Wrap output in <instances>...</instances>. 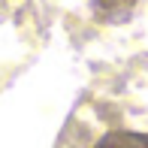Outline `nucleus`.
Segmentation results:
<instances>
[{
  "label": "nucleus",
  "instance_id": "nucleus-1",
  "mask_svg": "<svg viewBox=\"0 0 148 148\" xmlns=\"http://www.w3.org/2000/svg\"><path fill=\"white\" fill-rule=\"evenodd\" d=\"M94 148H148V136L136 130H109L97 139Z\"/></svg>",
  "mask_w": 148,
  "mask_h": 148
},
{
  "label": "nucleus",
  "instance_id": "nucleus-2",
  "mask_svg": "<svg viewBox=\"0 0 148 148\" xmlns=\"http://www.w3.org/2000/svg\"><path fill=\"white\" fill-rule=\"evenodd\" d=\"M139 0H91L94 15L103 18V21H124L133 9H136Z\"/></svg>",
  "mask_w": 148,
  "mask_h": 148
}]
</instances>
